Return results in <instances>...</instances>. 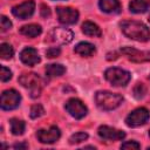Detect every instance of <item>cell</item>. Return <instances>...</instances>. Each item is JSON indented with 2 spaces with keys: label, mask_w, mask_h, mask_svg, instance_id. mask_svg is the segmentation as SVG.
<instances>
[{
  "label": "cell",
  "mask_w": 150,
  "mask_h": 150,
  "mask_svg": "<svg viewBox=\"0 0 150 150\" xmlns=\"http://www.w3.org/2000/svg\"><path fill=\"white\" fill-rule=\"evenodd\" d=\"M120 27H121L123 34L129 39H132V40H136L139 42H145V41L150 40L149 28L139 21L124 20L120 23Z\"/></svg>",
  "instance_id": "1"
},
{
  "label": "cell",
  "mask_w": 150,
  "mask_h": 150,
  "mask_svg": "<svg viewBox=\"0 0 150 150\" xmlns=\"http://www.w3.org/2000/svg\"><path fill=\"white\" fill-rule=\"evenodd\" d=\"M123 101L122 95L107 91V90H101L95 94V102L97 107L102 110H112L116 109Z\"/></svg>",
  "instance_id": "2"
},
{
  "label": "cell",
  "mask_w": 150,
  "mask_h": 150,
  "mask_svg": "<svg viewBox=\"0 0 150 150\" xmlns=\"http://www.w3.org/2000/svg\"><path fill=\"white\" fill-rule=\"evenodd\" d=\"M104 77L107 79L108 82L111 83V86L115 87H124L128 84V82L131 79V75L129 71L121 69V68H108L104 73Z\"/></svg>",
  "instance_id": "3"
},
{
  "label": "cell",
  "mask_w": 150,
  "mask_h": 150,
  "mask_svg": "<svg viewBox=\"0 0 150 150\" xmlns=\"http://www.w3.org/2000/svg\"><path fill=\"white\" fill-rule=\"evenodd\" d=\"M19 82L22 87L29 89L30 91V96L33 98L40 96L41 93V87H42V81L41 79L38 76V74L35 73H28V74H23L20 76Z\"/></svg>",
  "instance_id": "4"
},
{
  "label": "cell",
  "mask_w": 150,
  "mask_h": 150,
  "mask_svg": "<svg viewBox=\"0 0 150 150\" xmlns=\"http://www.w3.org/2000/svg\"><path fill=\"white\" fill-rule=\"evenodd\" d=\"M150 118V112L145 108H137L134 111H131L127 118H125V124L131 128L141 127L145 124Z\"/></svg>",
  "instance_id": "5"
},
{
  "label": "cell",
  "mask_w": 150,
  "mask_h": 150,
  "mask_svg": "<svg viewBox=\"0 0 150 150\" xmlns=\"http://www.w3.org/2000/svg\"><path fill=\"white\" fill-rule=\"evenodd\" d=\"M74 38V34L70 29L67 28H53L48 34V41L56 45H67Z\"/></svg>",
  "instance_id": "6"
},
{
  "label": "cell",
  "mask_w": 150,
  "mask_h": 150,
  "mask_svg": "<svg viewBox=\"0 0 150 150\" xmlns=\"http://www.w3.org/2000/svg\"><path fill=\"white\" fill-rule=\"evenodd\" d=\"M21 101L20 94L14 89H7L1 94V108L4 110L15 109Z\"/></svg>",
  "instance_id": "7"
},
{
  "label": "cell",
  "mask_w": 150,
  "mask_h": 150,
  "mask_svg": "<svg viewBox=\"0 0 150 150\" xmlns=\"http://www.w3.org/2000/svg\"><path fill=\"white\" fill-rule=\"evenodd\" d=\"M66 110L76 120H81L83 118L87 112H88V109L87 107L84 105V103L79 100V98H70L66 102V105H64Z\"/></svg>",
  "instance_id": "8"
},
{
  "label": "cell",
  "mask_w": 150,
  "mask_h": 150,
  "mask_svg": "<svg viewBox=\"0 0 150 150\" xmlns=\"http://www.w3.org/2000/svg\"><path fill=\"white\" fill-rule=\"evenodd\" d=\"M34 9H35L34 0H26L25 2L18 5V6H14L12 8V13L14 16H16L21 20H26L33 15Z\"/></svg>",
  "instance_id": "9"
},
{
  "label": "cell",
  "mask_w": 150,
  "mask_h": 150,
  "mask_svg": "<svg viewBox=\"0 0 150 150\" xmlns=\"http://www.w3.org/2000/svg\"><path fill=\"white\" fill-rule=\"evenodd\" d=\"M61 136V132H60V129L55 125H52L49 129H40L38 130L36 132V137L38 139L43 143V144H52V143H55Z\"/></svg>",
  "instance_id": "10"
},
{
  "label": "cell",
  "mask_w": 150,
  "mask_h": 150,
  "mask_svg": "<svg viewBox=\"0 0 150 150\" xmlns=\"http://www.w3.org/2000/svg\"><path fill=\"white\" fill-rule=\"evenodd\" d=\"M56 13L59 21L63 25H74L79 19V12L71 7H57Z\"/></svg>",
  "instance_id": "11"
},
{
  "label": "cell",
  "mask_w": 150,
  "mask_h": 150,
  "mask_svg": "<svg viewBox=\"0 0 150 150\" xmlns=\"http://www.w3.org/2000/svg\"><path fill=\"white\" fill-rule=\"evenodd\" d=\"M121 53L124 54L130 61L132 62H148L150 61V50L148 52H141L138 49L131 48V47H122Z\"/></svg>",
  "instance_id": "12"
},
{
  "label": "cell",
  "mask_w": 150,
  "mask_h": 150,
  "mask_svg": "<svg viewBox=\"0 0 150 150\" xmlns=\"http://www.w3.org/2000/svg\"><path fill=\"white\" fill-rule=\"evenodd\" d=\"M98 136L103 139H108V141H121L125 137V132L108 125H101L97 130Z\"/></svg>",
  "instance_id": "13"
},
{
  "label": "cell",
  "mask_w": 150,
  "mask_h": 150,
  "mask_svg": "<svg viewBox=\"0 0 150 150\" xmlns=\"http://www.w3.org/2000/svg\"><path fill=\"white\" fill-rule=\"evenodd\" d=\"M20 60L26 66L32 67V66H35L36 63L40 62V56H39L38 52H36V49H34L32 47H26L20 53Z\"/></svg>",
  "instance_id": "14"
},
{
  "label": "cell",
  "mask_w": 150,
  "mask_h": 150,
  "mask_svg": "<svg viewBox=\"0 0 150 150\" xmlns=\"http://www.w3.org/2000/svg\"><path fill=\"white\" fill-rule=\"evenodd\" d=\"M98 6L104 13L109 14H116L121 11V4L118 0H100Z\"/></svg>",
  "instance_id": "15"
},
{
  "label": "cell",
  "mask_w": 150,
  "mask_h": 150,
  "mask_svg": "<svg viewBox=\"0 0 150 150\" xmlns=\"http://www.w3.org/2000/svg\"><path fill=\"white\" fill-rule=\"evenodd\" d=\"M75 53L81 55V56H91L95 52H96V48L93 43H89V42H80L75 46L74 48Z\"/></svg>",
  "instance_id": "16"
},
{
  "label": "cell",
  "mask_w": 150,
  "mask_h": 150,
  "mask_svg": "<svg viewBox=\"0 0 150 150\" xmlns=\"http://www.w3.org/2000/svg\"><path fill=\"white\" fill-rule=\"evenodd\" d=\"M150 7V0H131L129 8L130 12L136 13V14H141V13H145Z\"/></svg>",
  "instance_id": "17"
},
{
  "label": "cell",
  "mask_w": 150,
  "mask_h": 150,
  "mask_svg": "<svg viewBox=\"0 0 150 150\" xmlns=\"http://www.w3.org/2000/svg\"><path fill=\"white\" fill-rule=\"evenodd\" d=\"M82 32L86 35H88V36H101L102 35L101 28L96 23H94L91 21L83 22V25H82Z\"/></svg>",
  "instance_id": "18"
},
{
  "label": "cell",
  "mask_w": 150,
  "mask_h": 150,
  "mask_svg": "<svg viewBox=\"0 0 150 150\" xmlns=\"http://www.w3.org/2000/svg\"><path fill=\"white\" fill-rule=\"evenodd\" d=\"M42 32V28L41 26L39 25H26V26H22L20 28V33L25 36H28V38H36L38 35H40Z\"/></svg>",
  "instance_id": "19"
},
{
  "label": "cell",
  "mask_w": 150,
  "mask_h": 150,
  "mask_svg": "<svg viewBox=\"0 0 150 150\" xmlns=\"http://www.w3.org/2000/svg\"><path fill=\"white\" fill-rule=\"evenodd\" d=\"M66 71V68L62 64H57V63H53V64H48L46 67V74L49 77H56V76H61L63 75Z\"/></svg>",
  "instance_id": "20"
},
{
  "label": "cell",
  "mask_w": 150,
  "mask_h": 150,
  "mask_svg": "<svg viewBox=\"0 0 150 150\" xmlns=\"http://www.w3.org/2000/svg\"><path fill=\"white\" fill-rule=\"evenodd\" d=\"M9 124H11V131L13 135L15 136H20L23 134L25 131V128H26V124L23 121L19 120V118H12L9 121Z\"/></svg>",
  "instance_id": "21"
},
{
  "label": "cell",
  "mask_w": 150,
  "mask_h": 150,
  "mask_svg": "<svg viewBox=\"0 0 150 150\" xmlns=\"http://www.w3.org/2000/svg\"><path fill=\"white\" fill-rule=\"evenodd\" d=\"M14 55L13 47L8 43H1L0 45V56L2 60H9Z\"/></svg>",
  "instance_id": "22"
},
{
  "label": "cell",
  "mask_w": 150,
  "mask_h": 150,
  "mask_svg": "<svg viewBox=\"0 0 150 150\" xmlns=\"http://www.w3.org/2000/svg\"><path fill=\"white\" fill-rule=\"evenodd\" d=\"M88 138V134L87 132H83V131H79V132H75L70 136L69 138V143L70 144H79L83 141H86Z\"/></svg>",
  "instance_id": "23"
},
{
  "label": "cell",
  "mask_w": 150,
  "mask_h": 150,
  "mask_svg": "<svg viewBox=\"0 0 150 150\" xmlns=\"http://www.w3.org/2000/svg\"><path fill=\"white\" fill-rule=\"evenodd\" d=\"M146 94V88L143 83H137L135 87H134V96L137 98V100H141L145 96Z\"/></svg>",
  "instance_id": "24"
},
{
  "label": "cell",
  "mask_w": 150,
  "mask_h": 150,
  "mask_svg": "<svg viewBox=\"0 0 150 150\" xmlns=\"http://www.w3.org/2000/svg\"><path fill=\"white\" fill-rule=\"evenodd\" d=\"M45 114V109L41 104H34L30 108V117L32 118H38Z\"/></svg>",
  "instance_id": "25"
},
{
  "label": "cell",
  "mask_w": 150,
  "mask_h": 150,
  "mask_svg": "<svg viewBox=\"0 0 150 150\" xmlns=\"http://www.w3.org/2000/svg\"><path fill=\"white\" fill-rule=\"evenodd\" d=\"M0 79L2 82H7L8 80L12 79V71L8 68H6L5 66H1V68H0Z\"/></svg>",
  "instance_id": "26"
},
{
  "label": "cell",
  "mask_w": 150,
  "mask_h": 150,
  "mask_svg": "<svg viewBox=\"0 0 150 150\" xmlns=\"http://www.w3.org/2000/svg\"><path fill=\"white\" fill-rule=\"evenodd\" d=\"M139 143L135 142V141H128V142H124L122 143L121 145V149H125V150H137L139 149Z\"/></svg>",
  "instance_id": "27"
},
{
  "label": "cell",
  "mask_w": 150,
  "mask_h": 150,
  "mask_svg": "<svg viewBox=\"0 0 150 150\" xmlns=\"http://www.w3.org/2000/svg\"><path fill=\"white\" fill-rule=\"evenodd\" d=\"M0 27H1V32H6L11 27H12V22L9 19H7L5 15L1 16V20H0Z\"/></svg>",
  "instance_id": "28"
},
{
  "label": "cell",
  "mask_w": 150,
  "mask_h": 150,
  "mask_svg": "<svg viewBox=\"0 0 150 150\" xmlns=\"http://www.w3.org/2000/svg\"><path fill=\"white\" fill-rule=\"evenodd\" d=\"M60 53H61L60 48H57V47H50L49 49H47V52H46V55H47V57H50V59H53V57H56V56H59V55H60Z\"/></svg>",
  "instance_id": "29"
},
{
  "label": "cell",
  "mask_w": 150,
  "mask_h": 150,
  "mask_svg": "<svg viewBox=\"0 0 150 150\" xmlns=\"http://www.w3.org/2000/svg\"><path fill=\"white\" fill-rule=\"evenodd\" d=\"M41 15H42L43 18H47V16L50 15V11H49V8H48L46 5H42V6H41Z\"/></svg>",
  "instance_id": "30"
},
{
  "label": "cell",
  "mask_w": 150,
  "mask_h": 150,
  "mask_svg": "<svg viewBox=\"0 0 150 150\" xmlns=\"http://www.w3.org/2000/svg\"><path fill=\"white\" fill-rule=\"evenodd\" d=\"M13 148L14 149H26V148H28V144H26V143H18V144H14Z\"/></svg>",
  "instance_id": "31"
},
{
  "label": "cell",
  "mask_w": 150,
  "mask_h": 150,
  "mask_svg": "<svg viewBox=\"0 0 150 150\" xmlns=\"http://www.w3.org/2000/svg\"><path fill=\"white\" fill-rule=\"evenodd\" d=\"M149 136H150V130H149Z\"/></svg>",
  "instance_id": "32"
},
{
  "label": "cell",
  "mask_w": 150,
  "mask_h": 150,
  "mask_svg": "<svg viewBox=\"0 0 150 150\" xmlns=\"http://www.w3.org/2000/svg\"><path fill=\"white\" fill-rule=\"evenodd\" d=\"M149 20H150V19H149Z\"/></svg>",
  "instance_id": "33"
}]
</instances>
